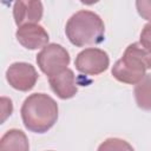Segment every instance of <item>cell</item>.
Instances as JSON below:
<instances>
[{"label": "cell", "mask_w": 151, "mask_h": 151, "mask_svg": "<svg viewBox=\"0 0 151 151\" xmlns=\"http://www.w3.org/2000/svg\"><path fill=\"white\" fill-rule=\"evenodd\" d=\"M17 40L28 50H37L45 47L48 44V33L38 24H27L18 27L15 32Z\"/></svg>", "instance_id": "52a82bcc"}, {"label": "cell", "mask_w": 151, "mask_h": 151, "mask_svg": "<svg viewBox=\"0 0 151 151\" xmlns=\"http://www.w3.org/2000/svg\"><path fill=\"white\" fill-rule=\"evenodd\" d=\"M20 113L27 130L44 133L58 119V104L46 93H33L25 99Z\"/></svg>", "instance_id": "6da1fadb"}, {"label": "cell", "mask_w": 151, "mask_h": 151, "mask_svg": "<svg viewBox=\"0 0 151 151\" xmlns=\"http://www.w3.org/2000/svg\"><path fill=\"white\" fill-rule=\"evenodd\" d=\"M48 83L52 91L61 99H70L74 97L78 91L76 76L70 68H66L60 73L48 78Z\"/></svg>", "instance_id": "9c48e42d"}, {"label": "cell", "mask_w": 151, "mask_h": 151, "mask_svg": "<svg viewBox=\"0 0 151 151\" xmlns=\"http://www.w3.org/2000/svg\"><path fill=\"white\" fill-rule=\"evenodd\" d=\"M6 79L13 88L27 92L34 87L38 80V73L31 64L14 63L7 68Z\"/></svg>", "instance_id": "8992f818"}, {"label": "cell", "mask_w": 151, "mask_h": 151, "mask_svg": "<svg viewBox=\"0 0 151 151\" xmlns=\"http://www.w3.org/2000/svg\"><path fill=\"white\" fill-rule=\"evenodd\" d=\"M12 111H13V105H12L11 99L2 97L1 98V123H4L5 119L8 116H11Z\"/></svg>", "instance_id": "9a60e30c"}, {"label": "cell", "mask_w": 151, "mask_h": 151, "mask_svg": "<svg viewBox=\"0 0 151 151\" xmlns=\"http://www.w3.org/2000/svg\"><path fill=\"white\" fill-rule=\"evenodd\" d=\"M0 151H29L26 134L18 129L8 130L0 140Z\"/></svg>", "instance_id": "30bf717a"}, {"label": "cell", "mask_w": 151, "mask_h": 151, "mask_svg": "<svg viewBox=\"0 0 151 151\" xmlns=\"http://www.w3.org/2000/svg\"><path fill=\"white\" fill-rule=\"evenodd\" d=\"M74 65L80 73L97 76L107 70L110 65V59L105 51L100 48L90 47L78 53Z\"/></svg>", "instance_id": "5b68a950"}, {"label": "cell", "mask_w": 151, "mask_h": 151, "mask_svg": "<svg viewBox=\"0 0 151 151\" xmlns=\"http://www.w3.org/2000/svg\"><path fill=\"white\" fill-rule=\"evenodd\" d=\"M136 6L139 15L143 19L151 21V0H138L136 1Z\"/></svg>", "instance_id": "4fadbf2b"}, {"label": "cell", "mask_w": 151, "mask_h": 151, "mask_svg": "<svg viewBox=\"0 0 151 151\" xmlns=\"http://www.w3.org/2000/svg\"><path fill=\"white\" fill-rule=\"evenodd\" d=\"M134 98L140 109L151 110V73L145 74V77L136 85Z\"/></svg>", "instance_id": "8fae6325"}, {"label": "cell", "mask_w": 151, "mask_h": 151, "mask_svg": "<svg viewBox=\"0 0 151 151\" xmlns=\"http://www.w3.org/2000/svg\"><path fill=\"white\" fill-rule=\"evenodd\" d=\"M146 50L151 52V22L146 24L140 33V41H139Z\"/></svg>", "instance_id": "5bb4252c"}, {"label": "cell", "mask_w": 151, "mask_h": 151, "mask_svg": "<svg viewBox=\"0 0 151 151\" xmlns=\"http://www.w3.org/2000/svg\"><path fill=\"white\" fill-rule=\"evenodd\" d=\"M98 151H134V150L124 139H120V138H107L106 140H104L99 145Z\"/></svg>", "instance_id": "7c38bea8"}, {"label": "cell", "mask_w": 151, "mask_h": 151, "mask_svg": "<svg viewBox=\"0 0 151 151\" xmlns=\"http://www.w3.org/2000/svg\"><path fill=\"white\" fill-rule=\"evenodd\" d=\"M149 68H151V52L140 42H133L126 47L123 57L114 63L112 76L120 83L137 85Z\"/></svg>", "instance_id": "3957f363"}, {"label": "cell", "mask_w": 151, "mask_h": 151, "mask_svg": "<svg viewBox=\"0 0 151 151\" xmlns=\"http://www.w3.org/2000/svg\"><path fill=\"white\" fill-rule=\"evenodd\" d=\"M13 17L18 27L27 24H37L42 17L40 1H17L13 6Z\"/></svg>", "instance_id": "ba28073f"}, {"label": "cell", "mask_w": 151, "mask_h": 151, "mask_svg": "<svg viewBox=\"0 0 151 151\" xmlns=\"http://www.w3.org/2000/svg\"><path fill=\"white\" fill-rule=\"evenodd\" d=\"M65 33L74 46L97 45L104 39L105 25L101 18L94 12L81 9L68 19Z\"/></svg>", "instance_id": "7a4b0ae2"}, {"label": "cell", "mask_w": 151, "mask_h": 151, "mask_svg": "<svg viewBox=\"0 0 151 151\" xmlns=\"http://www.w3.org/2000/svg\"><path fill=\"white\" fill-rule=\"evenodd\" d=\"M39 68L48 77H53L66 70L70 64V54L59 44H48L37 55Z\"/></svg>", "instance_id": "277c9868"}]
</instances>
